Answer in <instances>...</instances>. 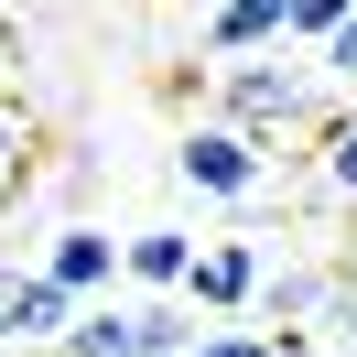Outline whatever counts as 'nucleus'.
Masks as SVG:
<instances>
[{
	"label": "nucleus",
	"mask_w": 357,
	"mask_h": 357,
	"mask_svg": "<svg viewBox=\"0 0 357 357\" xmlns=\"http://www.w3.org/2000/svg\"><path fill=\"white\" fill-rule=\"evenodd\" d=\"M174 184L206 206H249V195H271V141L238 130V119H195L174 141Z\"/></svg>",
	"instance_id": "nucleus-1"
},
{
	"label": "nucleus",
	"mask_w": 357,
	"mask_h": 357,
	"mask_svg": "<svg viewBox=\"0 0 357 357\" xmlns=\"http://www.w3.org/2000/svg\"><path fill=\"white\" fill-rule=\"evenodd\" d=\"M217 119L282 141V130L314 119V76H303V66H271V54H227V66H217Z\"/></svg>",
	"instance_id": "nucleus-2"
},
{
	"label": "nucleus",
	"mask_w": 357,
	"mask_h": 357,
	"mask_svg": "<svg viewBox=\"0 0 357 357\" xmlns=\"http://www.w3.org/2000/svg\"><path fill=\"white\" fill-rule=\"evenodd\" d=\"M260 282H271V249L249 238V227H227V238H195L184 303H195V314H217V325H238V314L260 303Z\"/></svg>",
	"instance_id": "nucleus-3"
},
{
	"label": "nucleus",
	"mask_w": 357,
	"mask_h": 357,
	"mask_svg": "<svg viewBox=\"0 0 357 357\" xmlns=\"http://www.w3.org/2000/svg\"><path fill=\"white\" fill-rule=\"evenodd\" d=\"M195 44H206V66L271 54V44H292V0H206V11H195Z\"/></svg>",
	"instance_id": "nucleus-4"
},
{
	"label": "nucleus",
	"mask_w": 357,
	"mask_h": 357,
	"mask_svg": "<svg viewBox=\"0 0 357 357\" xmlns=\"http://www.w3.org/2000/svg\"><path fill=\"white\" fill-rule=\"evenodd\" d=\"M335 292H347V271H325V260H271V282H260V303H249V325H325Z\"/></svg>",
	"instance_id": "nucleus-5"
},
{
	"label": "nucleus",
	"mask_w": 357,
	"mask_h": 357,
	"mask_svg": "<svg viewBox=\"0 0 357 357\" xmlns=\"http://www.w3.org/2000/svg\"><path fill=\"white\" fill-rule=\"evenodd\" d=\"M87 314V292H66L44 260L22 271V292H11V347H66V325Z\"/></svg>",
	"instance_id": "nucleus-6"
},
{
	"label": "nucleus",
	"mask_w": 357,
	"mask_h": 357,
	"mask_svg": "<svg viewBox=\"0 0 357 357\" xmlns=\"http://www.w3.org/2000/svg\"><path fill=\"white\" fill-rule=\"evenodd\" d=\"M44 271H54L66 292L98 303V292L119 282V238H109V227H54V238H44Z\"/></svg>",
	"instance_id": "nucleus-7"
},
{
	"label": "nucleus",
	"mask_w": 357,
	"mask_h": 357,
	"mask_svg": "<svg viewBox=\"0 0 357 357\" xmlns=\"http://www.w3.org/2000/svg\"><path fill=\"white\" fill-rule=\"evenodd\" d=\"M184 271H195V238H184V227H141V238H119V282L184 292Z\"/></svg>",
	"instance_id": "nucleus-8"
},
{
	"label": "nucleus",
	"mask_w": 357,
	"mask_h": 357,
	"mask_svg": "<svg viewBox=\"0 0 357 357\" xmlns=\"http://www.w3.org/2000/svg\"><path fill=\"white\" fill-rule=\"evenodd\" d=\"M195 314H184V292H141V303H130V357H184V347H195Z\"/></svg>",
	"instance_id": "nucleus-9"
},
{
	"label": "nucleus",
	"mask_w": 357,
	"mask_h": 357,
	"mask_svg": "<svg viewBox=\"0 0 357 357\" xmlns=\"http://www.w3.org/2000/svg\"><path fill=\"white\" fill-rule=\"evenodd\" d=\"M54 357H130V303H109V292H98V303L66 325V347H54Z\"/></svg>",
	"instance_id": "nucleus-10"
},
{
	"label": "nucleus",
	"mask_w": 357,
	"mask_h": 357,
	"mask_svg": "<svg viewBox=\"0 0 357 357\" xmlns=\"http://www.w3.org/2000/svg\"><path fill=\"white\" fill-rule=\"evenodd\" d=\"M314 195L357 206V119H325V162H314Z\"/></svg>",
	"instance_id": "nucleus-11"
},
{
	"label": "nucleus",
	"mask_w": 357,
	"mask_h": 357,
	"mask_svg": "<svg viewBox=\"0 0 357 357\" xmlns=\"http://www.w3.org/2000/svg\"><path fill=\"white\" fill-rule=\"evenodd\" d=\"M347 11H357V0H292V44H325Z\"/></svg>",
	"instance_id": "nucleus-12"
},
{
	"label": "nucleus",
	"mask_w": 357,
	"mask_h": 357,
	"mask_svg": "<svg viewBox=\"0 0 357 357\" xmlns=\"http://www.w3.org/2000/svg\"><path fill=\"white\" fill-rule=\"evenodd\" d=\"M314 54H325V76H347V87H357V11H347V22H335Z\"/></svg>",
	"instance_id": "nucleus-13"
},
{
	"label": "nucleus",
	"mask_w": 357,
	"mask_h": 357,
	"mask_svg": "<svg viewBox=\"0 0 357 357\" xmlns=\"http://www.w3.org/2000/svg\"><path fill=\"white\" fill-rule=\"evenodd\" d=\"M325 325H335V357H357V282L335 292V314H325Z\"/></svg>",
	"instance_id": "nucleus-14"
},
{
	"label": "nucleus",
	"mask_w": 357,
	"mask_h": 357,
	"mask_svg": "<svg viewBox=\"0 0 357 357\" xmlns=\"http://www.w3.org/2000/svg\"><path fill=\"white\" fill-rule=\"evenodd\" d=\"M11 184H22V130L0 119V206H11Z\"/></svg>",
	"instance_id": "nucleus-15"
},
{
	"label": "nucleus",
	"mask_w": 357,
	"mask_h": 357,
	"mask_svg": "<svg viewBox=\"0 0 357 357\" xmlns=\"http://www.w3.org/2000/svg\"><path fill=\"white\" fill-rule=\"evenodd\" d=\"M11 292H22V271L0 260V347H11Z\"/></svg>",
	"instance_id": "nucleus-16"
},
{
	"label": "nucleus",
	"mask_w": 357,
	"mask_h": 357,
	"mask_svg": "<svg viewBox=\"0 0 357 357\" xmlns=\"http://www.w3.org/2000/svg\"><path fill=\"white\" fill-rule=\"evenodd\" d=\"M184 357H206V335H195V347H184Z\"/></svg>",
	"instance_id": "nucleus-17"
},
{
	"label": "nucleus",
	"mask_w": 357,
	"mask_h": 357,
	"mask_svg": "<svg viewBox=\"0 0 357 357\" xmlns=\"http://www.w3.org/2000/svg\"><path fill=\"white\" fill-rule=\"evenodd\" d=\"M347 282H357V260H347Z\"/></svg>",
	"instance_id": "nucleus-18"
},
{
	"label": "nucleus",
	"mask_w": 357,
	"mask_h": 357,
	"mask_svg": "<svg viewBox=\"0 0 357 357\" xmlns=\"http://www.w3.org/2000/svg\"><path fill=\"white\" fill-rule=\"evenodd\" d=\"M33 357H44V347H33Z\"/></svg>",
	"instance_id": "nucleus-19"
}]
</instances>
